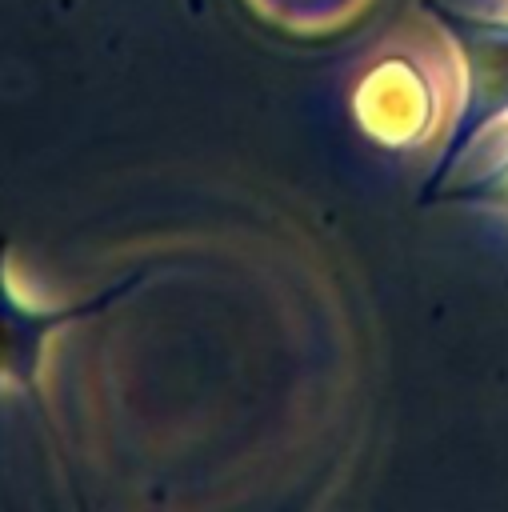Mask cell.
I'll return each instance as SVG.
<instances>
[{"label":"cell","instance_id":"6da1fadb","mask_svg":"<svg viewBox=\"0 0 508 512\" xmlns=\"http://www.w3.org/2000/svg\"><path fill=\"white\" fill-rule=\"evenodd\" d=\"M420 12L436 24L460 64L456 116L420 184V204H432V196L456 176L480 136L508 120V16H484L444 0H420Z\"/></svg>","mask_w":508,"mask_h":512},{"label":"cell","instance_id":"7a4b0ae2","mask_svg":"<svg viewBox=\"0 0 508 512\" xmlns=\"http://www.w3.org/2000/svg\"><path fill=\"white\" fill-rule=\"evenodd\" d=\"M148 276H152V268H136L92 296H80L68 304H32L16 292V284L8 276V236L0 232V388L4 384L20 388L32 404V412L40 416V424H48V404H44V388H40V364H44L48 340L72 324L112 312L120 300H128L136 288H144Z\"/></svg>","mask_w":508,"mask_h":512},{"label":"cell","instance_id":"3957f363","mask_svg":"<svg viewBox=\"0 0 508 512\" xmlns=\"http://www.w3.org/2000/svg\"><path fill=\"white\" fill-rule=\"evenodd\" d=\"M352 112L360 128L384 148H412L436 120V92L412 56H384L356 84Z\"/></svg>","mask_w":508,"mask_h":512},{"label":"cell","instance_id":"277c9868","mask_svg":"<svg viewBox=\"0 0 508 512\" xmlns=\"http://www.w3.org/2000/svg\"><path fill=\"white\" fill-rule=\"evenodd\" d=\"M464 204V208H496V212H508V152L496 160V164H488V168H480V172H472V176H464V180H448L436 196H432V204Z\"/></svg>","mask_w":508,"mask_h":512},{"label":"cell","instance_id":"5b68a950","mask_svg":"<svg viewBox=\"0 0 508 512\" xmlns=\"http://www.w3.org/2000/svg\"><path fill=\"white\" fill-rule=\"evenodd\" d=\"M188 4V12H204V0H184Z\"/></svg>","mask_w":508,"mask_h":512}]
</instances>
